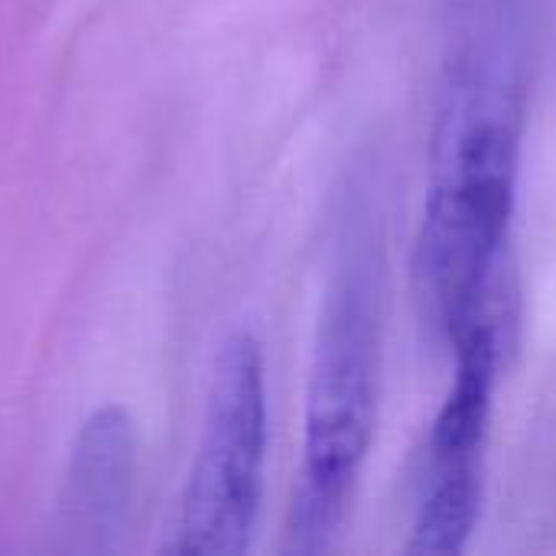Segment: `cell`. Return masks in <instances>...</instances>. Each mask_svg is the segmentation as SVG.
I'll return each mask as SVG.
<instances>
[{
  "label": "cell",
  "instance_id": "cell-2",
  "mask_svg": "<svg viewBox=\"0 0 556 556\" xmlns=\"http://www.w3.org/2000/svg\"><path fill=\"white\" fill-rule=\"evenodd\" d=\"M381 323L371 270L349 261L329 283L319 309L303 463L287 521V551L316 556L342 538L378 424Z\"/></svg>",
  "mask_w": 556,
  "mask_h": 556
},
{
  "label": "cell",
  "instance_id": "cell-4",
  "mask_svg": "<svg viewBox=\"0 0 556 556\" xmlns=\"http://www.w3.org/2000/svg\"><path fill=\"white\" fill-rule=\"evenodd\" d=\"M502 358L505 326H479L453 345V384L427 440V466L407 554L456 556L476 534Z\"/></svg>",
  "mask_w": 556,
  "mask_h": 556
},
{
  "label": "cell",
  "instance_id": "cell-5",
  "mask_svg": "<svg viewBox=\"0 0 556 556\" xmlns=\"http://www.w3.org/2000/svg\"><path fill=\"white\" fill-rule=\"evenodd\" d=\"M137 427L124 407L94 410L72 446L62 489V531L78 554H111L130 521Z\"/></svg>",
  "mask_w": 556,
  "mask_h": 556
},
{
  "label": "cell",
  "instance_id": "cell-1",
  "mask_svg": "<svg viewBox=\"0 0 556 556\" xmlns=\"http://www.w3.org/2000/svg\"><path fill=\"white\" fill-rule=\"evenodd\" d=\"M521 85L489 52L446 88L437 134V182L414 251L417 306L443 345L479 326H508L505 257L521 166Z\"/></svg>",
  "mask_w": 556,
  "mask_h": 556
},
{
  "label": "cell",
  "instance_id": "cell-3",
  "mask_svg": "<svg viewBox=\"0 0 556 556\" xmlns=\"http://www.w3.org/2000/svg\"><path fill=\"white\" fill-rule=\"evenodd\" d=\"M267 459V381L254 336L235 332L218 349L202 440L182 495L173 554L238 556L251 547Z\"/></svg>",
  "mask_w": 556,
  "mask_h": 556
}]
</instances>
